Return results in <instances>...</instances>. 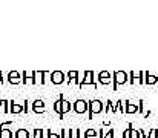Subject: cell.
Instances as JSON below:
<instances>
[{"label": "cell", "mask_w": 158, "mask_h": 138, "mask_svg": "<svg viewBox=\"0 0 158 138\" xmlns=\"http://www.w3.org/2000/svg\"><path fill=\"white\" fill-rule=\"evenodd\" d=\"M9 126H12V121H6V123H2V124H0V129H6V128H9Z\"/></svg>", "instance_id": "30"}, {"label": "cell", "mask_w": 158, "mask_h": 138, "mask_svg": "<svg viewBox=\"0 0 158 138\" xmlns=\"http://www.w3.org/2000/svg\"><path fill=\"white\" fill-rule=\"evenodd\" d=\"M60 137L61 138H71V129H61Z\"/></svg>", "instance_id": "25"}, {"label": "cell", "mask_w": 158, "mask_h": 138, "mask_svg": "<svg viewBox=\"0 0 158 138\" xmlns=\"http://www.w3.org/2000/svg\"><path fill=\"white\" fill-rule=\"evenodd\" d=\"M131 132H132V124L127 126V129H124L123 132V138H131Z\"/></svg>", "instance_id": "28"}, {"label": "cell", "mask_w": 158, "mask_h": 138, "mask_svg": "<svg viewBox=\"0 0 158 138\" xmlns=\"http://www.w3.org/2000/svg\"><path fill=\"white\" fill-rule=\"evenodd\" d=\"M100 138H114V129L112 128L100 129Z\"/></svg>", "instance_id": "17"}, {"label": "cell", "mask_w": 158, "mask_h": 138, "mask_svg": "<svg viewBox=\"0 0 158 138\" xmlns=\"http://www.w3.org/2000/svg\"><path fill=\"white\" fill-rule=\"evenodd\" d=\"M112 75L109 71H100L98 72V80L97 83H102V85H112Z\"/></svg>", "instance_id": "9"}, {"label": "cell", "mask_w": 158, "mask_h": 138, "mask_svg": "<svg viewBox=\"0 0 158 138\" xmlns=\"http://www.w3.org/2000/svg\"><path fill=\"white\" fill-rule=\"evenodd\" d=\"M0 82L3 83V74H2V71H0Z\"/></svg>", "instance_id": "34"}, {"label": "cell", "mask_w": 158, "mask_h": 138, "mask_svg": "<svg viewBox=\"0 0 158 138\" xmlns=\"http://www.w3.org/2000/svg\"><path fill=\"white\" fill-rule=\"evenodd\" d=\"M110 109H112V112H114V114L117 112V106L112 103V100H107V103H106V106H105V114H107Z\"/></svg>", "instance_id": "23"}, {"label": "cell", "mask_w": 158, "mask_h": 138, "mask_svg": "<svg viewBox=\"0 0 158 138\" xmlns=\"http://www.w3.org/2000/svg\"><path fill=\"white\" fill-rule=\"evenodd\" d=\"M48 138H61L58 134H54V132H49V137Z\"/></svg>", "instance_id": "33"}, {"label": "cell", "mask_w": 158, "mask_h": 138, "mask_svg": "<svg viewBox=\"0 0 158 138\" xmlns=\"http://www.w3.org/2000/svg\"><path fill=\"white\" fill-rule=\"evenodd\" d=\"M0 112L2 114H9V101L0 98Z\"/></svg>", "instance_id": "19"}, {"label": "cell", "mask_w": 158, "mask_h": 138, "mask_svg": "<svg viewBox=\"0 0 158 138\" xmlns=\"http://www.w3.org/2000/svg\"><path fill=\"white\" fill-rule=\"evenodd\" d=\"M138 112V104H132L131 101L126 106V114H137Z\"/></svg>", "instance_id": "20"}, {"label": "cell", "mask_w": 158, "mask_h": 138, "mask_svg": "<svg viewBox=\"0 0 158 138\" xmlns=\"http://www.w3.org/2000/svg\"><path fill=\"white\" fill-rule=\"evenodd\" d=\"M0 138H14V132L11 129H0Z\"/></svg>", "instance_id": "22"}, {"label": "cell", "mask_w": 158, "mask_h": 138, "mask_svg": "<svg viewBox=\"0 0 158 138\" xmlns=\"http://www.w3.org/2000/svg\"><path fill=\"white\" fill-rule=\"evenodd\" d=\"M105 112V104L103 101L100 100H91L89 101V114H88V118H92L95 114H102Z\"/></svg>", "instance_id": "3"}, {"label": "cell", "mask_w": 158, "mask_h": 138, "mask_svg": "<svg viewBox=\"0 0 158 138\" xmlns=\"http://www.w3.org/2000/svg\"><path fill=\"white\" fill-rule=\"evenodd\" d=\"M48 74H51V72L49 71H35V82H37V85H45L46 83L45 77Z\"/></svg>", "instance_id": "12"}, {"label": "cell", "mask_w": 158, "mask_h": 138, "mask_svg": "<svg viewBox=\"0 0 158 138\" xmlns=\"http://www.w3.org/2000/svg\"><path fill=\"white\" fill-rule=\"evenodd\" d=\"M129 83L131 85H144V71H140V72H135V71H131L129 72Z\"/></svg>", "instance_id": "5"}, {"label": "cell", "mask_w": 158, "mask_h": 138, "mask_svg": "<svg viewBox=\"0 0 158 138\" xmlns=\"http://www.w3.org/2000/svg\"><path fill=\"white\" fill-rule=\"evenodd\" d=\"M98 132L95 129H86L85 131V138H98Z\"/></svg>", "instance_id": "21"}, {"label": "cell", "mask_w": 158, "mask_h": 138, "mask_svg": "<svg viewBox=\"0 0 158 138\" xmlns=\"http://www.w3.org/2000/svg\"><path fill=\"white\" fill-rule=\"evenodd\" d=\"M71 138H81V135H80V129H71Z\"/></svg>", "instance_id": "26"}, {"label": "cell", "mask_w": 158, "mask_h": 138, "mask_svg": "<svg viewBox=\"0 0 158 138\" xmlns=\"http://www.w3.org/2000/svg\"><path fill=\"white\" fill-rule=\"evenodd\" d=\"M49 132H51L49 129H43V138H48V137H49Z\"/></svg>", "instance_id": "31"}, {"label": "cell", "mask_w": 158, "mask_h": 138, "mask_svg": "<svg viewBox=\"0 0 158 138\" xmlns=\"http://www.w3.org/2000/svg\"><path fill=\"white\" fill-rule=\"evenodd\" d=\"M8 82L11 85H20L22 83V72H19V71H9Z\"/></svg>", "instance_id": "10"}, {"label": "cell", "mask_w": 158, "mask_h": 138, "mask_svg": "<svg viewBox=\"0 0 158 138\" xmlns=\"http://www.w3.org/2000/svg\"><path fill=\"white\" fill-rule=\"evenodd\" d=\"M32 135L29 134L28 129H17L14 132V138H31Z\"/></svg>", "instance_id": "16"}, {"label": "cell", "mask_w": 158, "mask_h": 138, "mask_svg": "<svg viewBox=\"0 0 158 138\" xmlns=\"http://www.w3.org/2000/svg\"><path fill=\"white\" fill-rule=\"evenodd\" d=\"M72 111L75 114H85L89 111V103L86 100L78 98V100H75V103H72Z\"/></svg>", "instance_id": "4"}, {"label": "cell", "mask_w": 158, "mask_h": 138, "mask_svg": "<svg viewBox=\"0 0 158 138\" xmlns=\"http://www.w3.org/2000/svg\"><path fill=\"white\" fill-rule=\"evenodd\" d=\"M131 138H141V132H140V129H134V128H132Z\"/></svg>", "instance_id": "27"}, {"label": "cell", "mask_w": 158, "mask_h": 138, "mask_svg": "<svg viewBox=\"0 0 158 138\" xmlns=\"http://www.w3.org/2000/svg\"><path fill=\"white\" fill-rule=\"evenodd\" d=\"M112 89L117 91L120 85H126L129 83V72H124V71H114L112 74Z\"/></svg>", "instance_id": "1"}, {"label": "cell", "mask_w": 158, "mask_h": 138, "mask_svg": "<svg viewBox=\"0 0 158 138\" xmlns=\"http://www.w3.org/2000/svg\"><path fill=\"white\" fill-rule=\"evenodd\" d=\"M51 82L54 85H61L63 82H66V74L63 71H52L51 72Z\"/></svg>", "instance_id": "7"}, {"label": "cell", "mask_w": 158, "mask_h": 138, "mask_svg": "<svg viewBox=\"0 0 158 138\" xmlns=\"http://www.w3.org/2000/svg\"><path fill=\"white\" fill-rule=\"evenodd\" d=\"M158 83V75L144 72V85H157Z\"/></svg>", "instance_id": "15"}, {"label": "cell", "mask_w": 158, "mask_h": 138, "mask_svg": "<svg viewBox=\"0 0 158 138\" xmlns=\"http://www.w3.org/2000/svg\"><path fill=\"white\" fill-rule=\"evenodd\" d=\"M61 101H63V95H60L58 100H55V103H54V112L58 115H61Z\"/></svg>", "instance_id": "18"}, {"label": "cell", "mask_w": 158, "mask_h": 138, "mask_svg": "<svg viewBox=\"0 0 158 138\" xmlns=\"http://www.w3.org/2000/svg\"><path fill=\"white\" fill-rule=\"evenodd\" d=\"M94 71H85L83 72V80H81V83H80V89H83V88H86V86H91V88H94V89H97V80H94Z\"/></svg>", "instance_id": "2"}, {"label": "cell", "mask_w": 158, "mask_h": 138, "mask_svg": "<svg viewBox=\"0 0 158 138\" xmlns=\"http://www.w3.org/2000/svg\"><path fill=\"white\" fill-rule=\"evenodd\" d=\"M72 82H75V85L80 86L81 78H80V72H78V71H69V72H66V83L69 85V83H72Z\"/></svg>", "instance_id": "8"}, {"label": "cell", "mask_w": 158, "mask_h": 138, "mask_svg": "<svg viewBox=\"0 0 158 138\" xmlns=\"http://www.w3.org/2000/svg\"><path fill=\"white\" fill-rule=\"evenodd\" d=\"M28 111H29V101H28V100H25V101H23V112H25V114H28Z\"/></svg>", "instance_id": "29"}, {"label": "cell", "mask_w": 158, "mask_h": 138, "mask_svg": "<svg viewBox=\"0 0 158 138\" xmlns=\"http://www.w3.org/2000/svg\"><path fill=\"white\" fill-rule=\"evenodd\" d=\"M31 138H43V129H34Z\"/></svg>", "instance_id": "24"}, {"label": "cell", "mask_w": 158, "mask_h": 138, "mask_svg": "<svg viewBox=\"0 0 158 138\" xmlns=\"http://www.w3.org/2000/svg\"><path fill=\"white\" fill-rule=\"evenodd\" d=\"M71 111H72V103L63 98V101H61V115H60V118H63V115L68 114V112H71Z\"/></svg>", "instance_id": "13"}, {"label": "cell", "mask_w": 158, "mask_h": 138, "mask_svg": "<svg viewBox=\"0 0 158 138\" xmlns=\"http://www.w3.org/2000/svg\"><path fill=\"white\" fill-rule=\"evenodd\" d=\"M22 112H23V104L9 101V114H22Z\"/></svg>", "instance_id": "14"}, {"label": "cell", "mask_w": 158, "mask_h": 138, "mask_svg": "<svg viewBox=\"0 0 158 138\" xmlns=\"http://www.w3.org/2000/svg\"><path fill=\"white\" fill-rule=\"evenodd\" d=\"M22 83L23 85H26V83L37 85V82H35V71H22Z\"/></svg>", "instance_id": "6"}, {"label": "cell", "mask_w": 158, "mask_h": 138, "mask_svg": "<svg viewBox=\"0 0 158 138\" xmlns=\"http://www.w3.org/2000/svg\"><path fill=\"white\" fill-rule=\"evenodd\" d=\"M31 106H32L34 114H45V111H46V107H45V101H43V100H34Z\"/></svg>", "instance_id": "11"}, {"label": "cell", "mask_w": 158, "mask_h": 138, "mask_svg": "<svg viewBox=\"0 0 158 138\" xmlns=\"http://www.w3.org/2000/svg\"><path fill=\"white\" fill-rule=\"evenodd\" d=\"M138 112H143V100L138 101Z\"/></svg>", "instance_id": "32"}, {"label": "cell", "mask_w": 158, "mask_h": 138, "mask_svg": "<svg viewBox=\"0 0 158 138\" xmlns=\"http://www.w3.org/2000/svg\"><path fill=\"white\" fill-rule=\"evenodd\" d=\"M155 138H158V129H155Z\"/></svg>", "instance_id": "35"}]
</instances>
